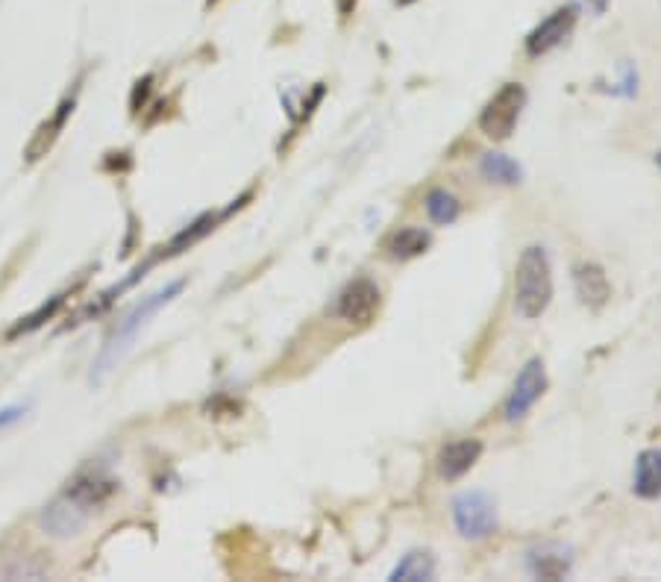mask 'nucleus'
<instances>
[{
    "label": "nucleus",
    "mask_w": 661,
    "mask_h": 582,
    "mask_svg": "<svg viewBox=\"0 0 661 582\" xmlns=\"http://www.w3.org/2000/svg\"><path fill=\"white\" fill-rule=\"evenodd\" d=\"M182 285H186V280H174V283L162 285V289L148 294V298H141L139 303H136V307H132L121 321H118V327L107 335L103 348H100V353L94 357V362H91V374H89L91 385H100L109 374H112V371H116L118 362L127 357V350L136 344L141 330L150 324V318L157 315L162 307H168V303L180 294Z\"/></svg>",
    "instance_id": "1"
},
{
    "label": "nucleus",
    "mask_w": 661,
    "mask_h": 582,
    "mask_svg": "<svg viewBox=\"0 0 661 582\" xmlns=\"http://www.w3.org/2000/svg\"><path fill=\"white\" fill-rule=\"evenodd\" d=\"M553 300V271L541 244H529L514 268V309L527 321H535Z\"/></svg>",
    "instance_id": "2"
},
{
    "label": "nucleus",
    "mask_w": 661,
    "mask_h": 582,
    "mask_svg": "<svg viewBox=\"0 0 661 582\" xmlns=\"http://www.w3.org/2000/svg\"><path fill=\"white\" fill-rule=\"evenodd\" d=\"M523 107H527V89L521 83L500 86L480 112L482 136H488L491 142H505L521 121Z\"/></svg>",
    "instance_id": "3"
},
{
    "label": "nucleus",
    "mask_w": 661,
    "mask_h": 582,
    "mask_svg": "<svg viewBox=\"0 0 661 582\" xmlns=\"http://www.w3.org/2000/svg\"><path fill=\"white\" fill-rule=\"evenodd\" d=\"M453 524L462 539H488L497 530L494 500L485 491H464L453 500Z\"/></svg>",
    "instance_id": "4"
},
{
    "label": "nucleus",
    "mask_w": 661,
    "mask_h": 582,
    "mask_svg": "<svg viewBox=\"0 0 661 582\" xmlns=\"http://www.w3.org/2000/svg\"><path fill=\"white\" fill-rule=\"evenodd\" d=\"M544 391H547L544 362H541V359H529L527 365L521 368L518 380H514L509 398H505V407H503L505 421H509V424L523 421V418L529 415V409L535 407Z\"/></svg>",
    "instance_id": "5"
},
{
    "label": "nucleus",
    "mask_w": 661,
    "mask_h": 582,
    "mask_svg": "<svg viewBox=\"0 0 661 582\" xmlns=\"http://www.w3.org/2000/svg\"><path fill=\"white\" fill-rule=\"evenodd\" d=\"M380 289L373 280L368 277H359L353 283H348L341 289L335 307H332V315L348 321V324H371L373 315L380 312Z\"/></svg>",
    "instance_id": "6"
},
{
    "label": "nucleus",
    "mask_w": 661,
    "mask_h": 582,
    "mask_svg": "<svg viewBox=\"0 0 661 582\" xmlns=\"http://www.w3.org/2000/svg\"><path fill=\"white\" fill-rule=\"evenodd\" d=\"M577 18H579V9L573 7V3H568V7H559L555 12H550V16H547L544 21H541V24H538L535 30L527 36L529 57H544V53H550V50L559 48V44H562L564 39L573 33Z\"/></svg>",
    "instance_id": "7"
},
{
    "label": "nucleus",
    "mask_w": 661,
    "mask_h": 582,
    "mask_svg": "<svg viewBox=\"0 0 661 582\" xmlns=\"http://www.w3.org/2000/svg\"><path fill=\"white\" fill-rule=\"evenodd\" d=\"M118 491V480L109 476L103 468H86L80 474L68 483V489L62 491L66 498H71L83 512H94L98 506H103L112 494Z\"/></svg>",
    "instance_id": "8"
},
{
    "label": "nucleus",
    "mask_w": 661,
    "mask_h": 582,
    "mask_svg": "<svg viewBox=\"0 0 661 582\" xmlns=\"http://www.w3.org/2000/svg\"><path fill=\"white\" fill-rule=\"evenodd\" d=\"M42 526L44 533L57 535V539H68V535H77L89 521V512L77 506L74 500L66 498V494H59L57 500H50L48 506L42 509Z\"/></svg>",
    "instance_id": "9"
},
{
    "label": "nucleus",
    "mask_w": 661,
    "mask_h": 582,
    "mask_svg": "<svg viewBox=\"0 0 661 582\" xmlns=\"http://www.w3.org/2000/svg\"><path fill=\"white\" fill-rule=\"evenodd\" d=\"M573 568V556L571 548H564V544H541V548H532L527 553V571L535 580H562V576L571 574Z\"/></svg>",
    "instance_id": "10"
},
{
    "label": "nucleus",
    "mask_w": 661,
    "mask_h": 582,
    "mask_svg": "<svg viewBox=\"0 0 661 582\" xmlns=\"http://www.w3.org/2000/svg\"><path fill=\"white\" fill-rule=\"evenodd\" d=\"M482 456V444L477 439H459L444 444L439 453V474L444 480H459L471 471Z\"/></svg>",
    "instance_id": "11"
},
{
    "label": "nucleus",
    "mask_w": 661,
    "mask_h": 582,
    "mask_svg": "<svg viewBox=\"0 0 661 582\" xmlns=\"http://www.w3.org/2000/svg\"><path fill=\"white\" fill-rule=\"evenodd\" d=\"M573 285H577L579 300L591 309L605 307V300L612 298V285H609V277L597 262H582V265L573 268Z\"/></svg>",
    "instance_id": "12"
},
{
    "label": "nucleus",
    "mask_w": 661,
    "mask_h": 582,
    "mask_svg": "<svg viewBox=\"0 0 661 582\" xmlns=\"http://www.w3.org/2000/svg\"><path fill=\"white\" fill-rule=\"evenodd\" d=\"M632 491H635L641 500L661 498V450L659 448H650L644 450V453H638Z\"/></svg>",
    "instance_id": "13"
},
{
    "label": "nucleus",
    "mask_w": 661,
    "mask_h": 582,
    "mask_svg": "<svg viewBox=\"0 0 661 582\" xmlns=\"http://www.w3.org/2000/svg\"><path fill=\"white\" fill-rule=\"evenodd\" d=\"M480 171L485 180L500 185H518L523 177L521 165H518L514 159L505 157V153H482Z\"/></svg>",
    "instance_id": "14"
},
{
    "label": "nucleus",
    "mask_w": 661,
    "mask_h": 582,
    "mask_svg": "<svg viewBox=\"0 0 661 582\" xmlns=\"http://www.w3.org/2000/svg\"><path fill=\"white\" fill-rule=\"evenodd\" d=\"M427 248H430V233L421 230V227H403L389 239L391 259H414L421 257Z\"/></svg>",
    "instance_id": "15"
},
{
    "label": "nucleus",
    "mask_w": 661,
    "mask_h": 582,
    "mask_svg": "<svg viewBox=\"0 0 661 582\" xmlns=\"http://www.w3.org/2000/svg\"><path fill=\"white\" fill-rule=\"evenodd\" d=\"M435 574V562H432L430 553H423V550H412V553H405L400 559V565L391 571V580L394 582H423L432 580Z\"/></svg>",
    "instance_id": "16"
},
{
    "label": "nucleus",
    "mask_w": 661,
    "mask_h": 582,
    "mask_svg": "<svg viewBox=\"0 0 661 582\" xmlns=\"http://www.w3.org/2000/svg\"><path fill=\"white\" fill-rule=\"evenodd\" d=\"M423 207H427L430 221H435L441 227L453 224L455 218H459V200H455V194L447 192V189H432L427 194V200H423Z\"/></svg>",
    "instance_id": "17"
},
{
    "label": "nucleus",
    "mask_w": 661,
    "mask_h": 582,
    "mask_svg": "<svg viewBox=\"0 0 661 582\" xmlns=\"http://www.w3.org/2000/svg\"><path fill=\"white\" fill-rule=\"evenodd\" d=\"M62 294H59V298H53L50 300V303H44L42 309H39V312H36V315H30L27 318V321H21V324L16 327V330H12V335H21V333H30V330H36V327H42L44 321H48V318H53L57 315V309L62 307Z\"/></svg>",
    "instance_id": "18"
},
{
    "label": "nucleus",
    "mask_w": 661,
    "mask_h": 582,
    "mask_svg": "<svg viewBox=\"0 0 661 582\" xmlns=\"http://www.w3.org/2000/svg\"><path fill=\"white\" fill-rule=\"evenodd\" d=\"M21 412H24V409H3V412H0V427H7V424H12V421H18V418H21Z\"/></svg>",
    "instance_id": "19"
},
{
    "label": "nucleus",
    "mask_w": 661,
    "mask_h": 582,
    "mask_svg": "<svg viewBox=\"0 0 661 582\" xmlns=\"http://www.w3.org/2000/svg\"><path fill=\"white\" fill-rule=\"evenodd\" d=\"M585 3H588V7H591V9H594L597 16H603L605 9H609V0H585Z\"/></svg>",
    "instance_id": "20"
},
{
    "label": "nucleus",
    "mask_w": 661,
    "mask_h": 582,
    "mask_svg": "<svg viewBox=\"0 0 661 582\" xmlns=\"http://www.w3.org/2000/svg\"><path fill=\"white\" fill-rule=\"evenodd\" d=\"M655 165L661 168V153H655Z\"/></svg>",
    "instance_id": "21"
},
{
    "label": "nucleus",
    "mask_w": 661,
    "mask_h": 582,
    "mask_svg": "<svg viewBox=\"0 0 661 582\" xmlns=\"http://www.w3.org/2000/svg\"><path fill=\"white\" fill-rule=\"evenodd\" d=\"M403 3H412V0H403Z\"/></svg>",
    "instance_id": "22"
}]
</instances>
